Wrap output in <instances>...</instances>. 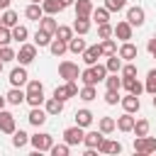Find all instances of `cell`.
Instances as JSON below:
<instances>
[{
  "label": "cell",
  "instance_id": "6da1fadb",
  "mask_svg": "<svg viewBox=\"0 0 156 156\" xmlns=\"http://www.w3.org/2000/svg\"><path fill=\"white\" fill-rule=\"evenodd\" d=\"M27 100L24 102H29L32 107H39V105H44V85H41V80H27Z\"/></svg>",
  "mask_w": 156,
  "mask_h": 156
},
{
  "label": "cell",
  "instance_id": "7a4b0ae2",
  "mask_svg": "<svg viewBox=\"0 0 156 156\" xmlns=\"http://www.w3.org/2000/svg\"><path fill=\"white\" fill-rule=\"evenodd\" d=\"M29 144L34 146V151H51L54 146V136L46 132H37L34 136H29Z\"/></svg>",
  "mask_w": 156,
  "mask_h": 156
},
{
  "label": "cell",
  "instance_id": "3957f363",
  "mask_svg": "<svg viewBox=\"0 0 156 156\" xmlns=\"http://www.w3.org/2000/svg\"><path fill=\"white\" fill-rule=\"evenodd\" d=\"M156 151V139L154 136H136L134 139V154H141V156H146V154H154Z\"/></svg>",
  "mask_w": 156,
  "mask_h": 156
},
{
  "label": "cell",
  "instance_id": "277c9868",
  "mask_svg": "<svg viewBox=\"0 0 156 156\" xmlns=\"http://www.w3.org/2000/svg\"><path fill=\"white\" fill-rule=\"evenodd\" d=\"M37 58V44H20V51H17V61L22 66H29L32 61Z\"/></svg>",
  "mask_w": 156,
  "mask_h": 156
},
{
  "label": "cell",
  "instance_id": "5b68a950",
  "mask_svg": "<svg viewBox=\"0 0 156 156\" xmlns=\"http://www.w3.org/2000/svg\"><path fill=\"white\" fill-rule=\"evenodd\" d=\"M83 136H85V129H83V127H78V124H73V127L63 129V141H66V144H71V146L83 144Z\"/></svg>",
  "mask_w": 156,
  "mask_h": 156
},
{
  "label": "cell",
  "instance_id": "8992f818",
  "mask_svg": "<svg viewBox=\"0 0 156 156\" xmlns=\"http://www.w3.org/2000/svg\"><path fill=\"white\" fill-rule=\"evenodd\" d=\"M58 76H61L63 80H76V78L80 76L78 63H73V61H61V63H58Z\"/></svg>",
  "mask_w": 156,
  "mask_h": 156
},
{
  "label": "cell",
  "instance_id": "52a82bcc",
  "mask_svg": "<svg viewBox=\"0 0 156 156\" xmlns=\"http://www.w3.org/2000/svg\"><path fill=\"white\" fill-rule=\"evenodd\" d=\"M127 22H129L132 27H141V24L146 22V12H144V7H139V5L129 7V10H127Z\"/></svg>",
  "mask_w": 156,
  "mask_h": 156
},
{
  "label": "cell",
  "instance_id": "ba28073f",
  "mask_svg": "<svg viewBox=\"0 0 156 156\" xmlns=\"http://www.w3.org/2000/svg\"><path fill=\"white\" fill-rule=\"evenodd\" d=\"M27 80H29V76H27V68L20 63L17 68H12L10 71V85H15V88H22V85H27Z\"/></svg>",
  "mask_w": 156,
  "mask_h": 156
},
{
  "label": "cell",
  "instance_id": "9c48e42d",
  "mask_svg": "<svg viewBox=\"0 0 156 156\" xmlns=\"http://www.w3.org/2000/svg\"><path fill=\"white\" fill-rule=\"evenodd\" d=\"M15 129H17V124H15V115L7 112V110H0V132H2V134H12Z\"/></svg>",
  "mask_w": 156,
  "mask_h": 156
},
{
  "label": "cell",
  "instance_id": "30bf717a",
  "mask_svg": "<svg viewBox=\"0 0 156 156\" xmlns=\"http://www.w3.org/2000/svg\"><path fill=\"white\" fill-rule=\"evenodd\" d=\"M122 88L127 93H134V95H141L144 93V83H139L136 76H122Z\"/></svg>",
  "mask_w": 156,
  "mask_h": 156
},
{
  "label": "cell",
  "instance_id": "8fae6325",
  "mask_svg": "<svg viewBox=\"0 0 156 156\" xmlns=\"http://www.w3.org/2000/svg\"><path fill=\"white\" fill-rule=\"evenodd\" d=\"M119 105H122V110L124 112H139V107H141V100H139V95H134V93H129V95H124L122 100H119Z\"/></svg>",
  "mask_w": 156,
  "mask_h": 156
},
{
  "label": "cell",
  "instance_id": "7c38bea8",
  "mask_svg": "<svg viewBox=\"0 0 156 156\" xmlns=\"http://www.w3.org/2000/svg\"><path fill=\"white\" fill-rule=\"evenodd\" d=\"M46 117H49V112H46V110H41V105H39V107H32V110H29V115H27V119H29V124H32V127H41V124L46 122Z\"/></svg>",
  "mask_w": 156,
  "mask_h": 156
},
{
  "label": "cell",
  "instance_id": "4fadbf2b",
  "mask_svg": "<svg viewBox=\"0 0 156 156\" xmlns=\"http://www.w3.org/2000/svg\"><path fill=\"white\" fill-rule=\"evenodd\" d=\"M117 54L122 56V61H134L139 56V49L132 44V41H122V46L117 49Z\"/></svg>",
  "mask_w": 156,
  "mask_h": 156
},
{
  "label": "cell",
  "instance_id": "5bb4252c",
  "mask_svg": "<svg viewBox=\"0 0 156 156\" xmlns=\"http://www.w3.org/2000/svg\"><path fill=\"white\" fill-rule=\"evenodd\" d=\"M100 56H102L100 44H95V46H85V51H83V61H85V66H95Z\"/></svg>",
  "mask_w": 156,
  "mask_h": 156
},
{
  "label": "cell",
  "instance_id": "9a60e30c",
  "mask_svg": "<svg viewBox=\"0 0 156 156\" xmlns=\"http://www.w3.org/2000/svg\"><path fill=\"white\" fill-rule=\"evenodd\" d=\"M132 32H134V27H132L127 20L117 22V27H115V37L122 39V41H129V39H132Z\"/></svg>",
  "mask_w": 156,
  "mask_h": 156
},
{
  "label": "cell",
  "instance_id": "2e32d148",
  "mask_svg": "<svg viewBox=\"0 0 156 156\" xmlns=\"http://www.w3.org/2000/svg\"><path fill=\"white\" fill-rule=\"evenodd\" d=\"M5 100H7L10 105H15V107H17V105H22V102L27 100V93H24L22 88H15V85H12V88L7 90V95H5Z\"/></svg>",
  "mask_w": 156,
  "mask_h": 156
},
{
  "label": "cell",
  "instance_id": "e0dca14e",
  "mask_svg": "<svg viewBox=\"0 0 156 156\" xmlns=\"http://www.w3.org/2000/svg\"><path fill=\"white\" fill-rule=\"evenodd\" d=\"M44 110L49 112V117H56V115H61L63 112V100H58V98H49V100H44Z\"/></svg>",
  "mask_w": 156,
  "mask_h": 156
},
{
  "label": "cell",
  "instance_id": "ac0fdd59",
  "mask_svg": "<svg viewBox=\"0 0 156 156\" xmlns=\"http://www.w3.org/2000/svg\"><path fill=\"white\" fill-rule=\"evenodd\" d=\"M102 139H105V134L98 129V132H85V136H83V144H85V149H98L100 144H102Z\"/></svg>",
  "mask_w": 156,
  "mask_h": 156
},
{
  "label": "cell",
  "instance_id": "d6986e66",
  "mask_svg": "<svg viewBox=\"0 0 156 156\" xmlns=\"http://www.w3.org/2000/svg\"><path fill=\"white\" fill-rule=\"evenodd\" d=\"M24 17H27V20H32V22H39V20L44 17L41 2H29V5L24 7Z\"/></svg>",
  "mask_w": 156,
  "mask_h": 156
},
{
  "label": "cell",
  "instance_id": "ffe728a7",
  "mask_svg": "<svg viewBox=\"0 0 156 156\" xmlns=\"http://www.w3.org/2000/svg\"><path fill=\"white\" fill-rule=\"evenodd\" d=\"M76 124H78V127H83V129H88V127L93 124V112H90L88 107L76 110Z\"/></svg>",
  "mask_w": 156,
  "mask_h": 156
},
{
  "label": "cell",
  "instance_id": "44dd1931",
  "mask_svg": "<svg viewBox=\"0 0 156 156\" xmlns=\"http://www.w3.org/2000/svg\"><path fill=\"white\" fill-rule=\"evenodd\" d=\"M98 151L100 154H122V144L119 141H115V139H102V144L98 146Z\"/></svg>",
  "mask_w": 156,
  "mask_h": 156
},
{
  "label": "cell",
  "instance_id": "7402d4cb",
  "mask_svg": "<svg viewBox=\"0 0 156 156\" xmlns=\"http://www.w3.org/2000/svg\"><path fill=\"white\" fill-rule=\"evenodd\" d=\"M73 10H76V17H90L95 7H93V2H90V0H76Z\"/></svg>",
  "mask_w": 156,
  "mask_h": 156
},
{
  "label": "cell",
  "instance_id": "603a6c76",
  "mask_svg": "<svg viewBox=\"0 0 156 156\" xmlns=\"http://www.w3.org/2000/svg\"><path fill=\"white\" fill-rule=\"evenodd\" d=\"M134 117H132V112H124L122 117H117V129L119 132H134Z\"/></svg>",
  "mask_w": 156,
  "mask_h": 156
},
{
  "label": "cell",
  "instance_id": "cb8c5ba5",
  "mask_svg": "<svg viewBox=\"0 0 156 156\" xmlns=\"http://www.w3.org/2000/svg\"><path fill=\"white\" fill-rule=\"evenodd\" d=\"M39 29H44V32H49V34H56L58 22L54 20V15H44V17L39 20Z\"/></svg>",
  "mask_w": 156,
  "mask_h": 156
},
{
  "label": "cell",
  "instance_id": "d4e9b609",
  "mask_svg": "<svg viewBox=\"0 0 156 156\" xmlns=\"http://www.w3.org/2000/svg\"><path fill=\"white\" fill-rule=\"evenodd\" d=\"M80 80H83V85H98L100 83V78H98V73H95L93 66H88V68L80 71Z\"/></svg>",
  "mask_w": 156,
  "mask_h": 156
},
{
  "label": "cell",
  "instance_id": "484cf974",
  "mask_svg": "<svg viewBox=\"0 0 156 156\" xmlns=\"http://www.w3.org/2000/svg\"><path fill=\"white\" fill-rule=\"evenodd\" d=\"M73 32L76 34H88L90 32V17H76V22H73Z\"/></svg>",
  "mask_w": 156,
  "mask_h": 156
},
{
  "label": "cell",
  "instance_id": "4316f807",
  "mask_svg": "<svg viewBox=\"0 0 156 156\" xmlns=\"http://www.w3.org/2000/svg\"><path fill=\"white\" fill-rule=\"evenodd\" d=\"M49 51H51L54 56H63V54L68 51V41H63V39H51Z\"/></svg>",
  "mask_w": 156,
  "mask_h": 156
},
{
  "label": "cell",
  "instance_id": "83f0119b",
  "mask_svg": "<svg viewBox=\"0 0 156 156\" xmlns=\"http://www.w3.org/2000/svg\"><path fill=\"white\" fill-rule=\"evenodd\" d=\"M98 129H100L102 134H112V132L117 129V119H112V117H100Z\"/></svg>",
  "mask_w": 156,
  "mask_h": 156
},
{
  "label": "cell",
  "instance_id": "f1b7e54d",
  "mask_svg": "<svg viewBox=\"0 0 156 156\" xmlns=\"http://www.w3.org/2000/svg\"><path fill=\"white\" fill-rule=\"evenodd\" d=\"M27 144H29V134L22 132V129H15V132H12V146H15V149H22V146H27Z\"/></svg>",
  "mask_w": 156,
  "mask_h": 156
},
{
  "label": "cell",
  "instance_id": "f546056e",
  "mask_svg": "<svg viewBox=\"0 0 156 156\" xmlns=\"http://www.w3.org/2000/svg\"><path fill=\"white\" fill-rule=\"evenodd\" d=\"M27 37H29V29H27L24 24H15V27H12V41L24 44V41H27Z\"/></svg>",
  "mask_w": 156,
  "mask_h": 156
},
{
  "label": "cell",
  "instance_id": "4dcf8cb0",
  "mask_svg": "<svg viewBox=\"0 0 156 156\" xmlns=\"http://www.w3.org/2000/svg\"><path fill=\"white\" fill-rule=\"evenodd\" d=\"M105 66H107V71H110V73H119V71H122V56H119V54L107 56Z\"/></svg>",
  "mask_w": 156,
  "mask_h": 156
},
{
  "label": "cell",
  "instance_id": "1f68e13d",
  "mask_svg": "<svg viewBox=\"0 0 156 156\" xmlns=\"http://www.w3.org/2000/svg\"><path fill=\"white\" fill-rule=\"evenodd\" d=\"M41 10H44V15H58L63 7L58 0H41Z\"/></svg>",
  "mask_w": 156,
  "mask_h": 156
},
{
  "label": "cell",
  "instance_id": "d6a6232c",
  "mask_svg": "<svg viewBox=\"0 0 156 156\" xmlns=\"http://www.w3.org/2000/svg\"><path fill=\"white\" fill-rule=\"evenodd\" d=\"M90 20H95L98 24H105V22H110V10L107 7H95L93 15H90Z\"/></svg>",
  "mask_w": 156,
  "mask_h": 156
},
{
  "label": "cell",
  "instance_id": "836d02e7",
  "mask_svg": "<svg viewBox=\"0 0 156 156\" xmlns=\"http://www.w3.org/2000/svg\"><path fill=\"white\" fill-rule=\"evenodd\" d=\"M100 49H102V56H112L117 54V41L110 37V39H100Z\"/></svg>",
  "mask_w": 156,
  "mask_h": 156
},
{
  "label": "cell",
  "instance_id": "e575fe53",
  "mask_svg": "<svg viewBox=\"0 0 156 156\" xmlns=\"http://www.w3.org/2000/svg\"><path fill=\"white\" fill-rule=\"evenodd\" d=\"M0 61L7 63V61H17V51L10 46V44H2L0 46Z\"/></svg>",
  "mask_w": 156,
  "mask_h": 156
},
{
  "label": "cell",
  "instance_id": "d590c367",
  "mask_svg": "<svg viewBox=\"0 0 156 156\" xmlns=\"http://www.w3.org/2000/svg\"><path fill=\"white\" fill-rule=\"evenodd\" d=\"M51 37H54V34H49V32H44V29H37V32H34V44H37V46H49V44H51Z\"/></svg>",
  "mask_w": 156,
  "mask_h": 156
},
{
  "label": "cell",
  "instance_id": "8d00e7d4",
  "mask_svg": "<svg viewBox=\"0 0 156 156\" xmlns=\"http://www.w3.org/2000/svg\"><path fill=\"white\" fill-rule=\"evenodd\" d=\"M78 98H80L83 102H90V100H95V98H98V90H95V85H83V88H80V93H78Z\"/></svg>",
  "mask_w": 156,
  "mask_h": 156
},
{
  "label": "cell",
  "instance_id": "74e56055",
  "mask_svg": "<svg viewBox=\"0 0 156 156\" xmlns=\"http://www.w3.org/2000/svg\"><path fill=\"white\" fill-rule=\"evenodd\" d=\"M68 51H71V54H83V51H85V39L73 37V39L68 41Z\"/></svg>",
  "mask_w": 156,
  "mask_h": 156
},
{
  "label": "cell",
  "instance_id": "f35d334b",
  "mask_svg": "<svg viewBox=\"0 0 156 156\" xmlns=\"http://www.w3.org/2000/svg\"><path fill=\"white\" fill-rule=\"evenodd\" d=\"M149 129H151L149 119H144V117H141V119H136V122H134V134H136V136H146V134H149Z\"/></svg>",
  "mask_w": 156,
  "mask_h": 156
},
{
  "label": "cell",
  "instance_id": "ab89813d",
  "mask_svg": "<svg viewBox=\"0 0 156 156\" xmlns=\"http://www.w3.org/2000/svg\"><path fill=\"white\" fill-rule=\"evenodd\" d=\"M144 90H146V93H151V95H156V68H151V71L146 73V83H144Z\"/></svg>",
  "mask_w": 156,
  "mask_h": 156
},
{
  "label": "cell",
  "instance_id": "60d3db41",
  "mask_svg": "<svg viewBox=\"0 0 156 156\" xmlns=\"http://www.w3.org/2000/svg\"><path fill=\"white\" fill-rule=\"evenodd\" d=\"M56 39H63V41H71L73 39V27H66V24H58V29H56V34H54Z\"/></svg>",
  "mask_w": 156,
  "mask_h": 156
},
{
  "label": "cell",
  "instance_id": "b9f144b4",
  "mask_svg": "<svg viewBox=\"0 0 156 156\" xmlns=\"http://www.w3.org/2000/svg\"><path fill=\"white\" fill-rule=\"evenodd\" d=\"M110 37H115V27H112L110 22L98 24V39H110Z\"/></svg>",
  "mask_w": 156,
  "mask_h": 156
},
{
  "label": "cell",
  "instance_id": "7bdbcfd3",
  "mask_svg": "<svg viewBox=\"0 0 156 156\" xmlns=\"http://www.w3.org/2000/svg\"><path fill=\"white\" fill-rule=\"evenodd\" d=\"M105 85H107V90H119V88H122V78H119L117 73H107Z\"/></svg>",
  "mask_w": 156,
  "mask_h": 156
},
{
  "label": "cell",
  "instance_id": "ee69618b",
  "mask_svg": "<svg viewBox=\"0 0 156 156\" xmlns=\"http://www.w3.org/2000/svg\"><path fill=\"white\" fill-rule=\"evenodd\" d=\"M17 20H20V17H17V12H15V10H10V7L2 12V24H5V27H15V24H17Z\"/></svg>",
  "mask_w": 156,
  "mask_h": 156
},
{
  "label": "cell",
  "instance_id": "f6af8a7d",
  "mask_svg": "<svg viewBox=\"0 0 156 156\" xmlns=\"http://www.w3.org/2000/svg\"><path fill=\"white\" fill-rule=\"evenodd\" d=\"M105 7H107L110 12H119V10L127 7V0H105Z\"/></svg>",
  "mask_w": 156,
  "mask_h": 156
},
{
  "label": "cell",
  "instance_id": "bcb514c9",
  "mask_svg": "<svg viewBox=\"0 0 156 156\" xmlns=\"http://www.w3.org/2000/svg\"><path fill=\"white\" fill-rule=\"evenodd\" d=\"M68 151H71V144H66V141L51 146V154H54V156H68Z\"/></svg>",
  "mask_w": 156,
  "mask_h": 156
},
{
  "label": "cell",
  "instance_id": "7dc6e473",
  "mask_svg": "<svg viewBox=\"0 0 156 156\" xmlns=\"http://www.w3.org/2000/svg\"><path fill=\"white\" fill-rule=\"evenodd\" d=\"M54 98H58V100H63V102H66V100L71 98L68 85H56V88H54Z\"/></svg>",
  "mask_w": 156,
  "mask_h": 156
},
{
  "label": "cell",
  "instance_id": "c3c4849f",
  "mask_svg": "<svg viewBox=\"0 0 156 156\" xmlns=\"http://www.w3.org/2000/svg\"><path fill=\"white\" fill-rule=\"evenodd\" d=\"M12 41V27H0V44H10Z\"/></svg>",
  "mask_w": 156,
  "mask_h": 156
},
{
  "label": "cell",
  "instance_id": "681fc988",
  "mask_svg": "<svg viewBox=\"0 0 156 156\" xmlns=\"http://www.w3.org/2000/svg\"><path fill=\"white\" fill-rule=\"evenodd\" d=\"M119 100H122V98H119V90H107V93H105V102H107V105H117Z\"/></svg>",
  "mask_w": 156,
  "mask_h": 156
},
{
  "label": "cell",
  "instance_id": "f907efd6",
  "mask_svg": "<svg viewBox=\"0 0 156 156\" xmlns=\"http://www.w3.org/2000/svg\"><path fill=\"white\" fill-rule=\"evenodd\" d=\"M122 76H136V66L132 63V61H127L124 66H122V71H119Z\"/></svg>",
  "mask_w": 156,
  "mask_h": 156
},
{
  "label": "cell",
  "instance_id": "816d5d0a",
  "mask_svg": "<svg viewBox=\"0 0 156 156\" xmlns=\"http://www.w3.org/2000/svg\"><path fill=\"white\" fill-rule=\"evenodd\" d=\"M66 85H68L71 98H78V93H80V90H78V83H76V80H66Z\"/></svg>",
  "mask_w": 156,
  "mask_h": 156
},
{
  "label": "cell",
  "instance_id": "f5cc1de1",
  "mask_svg": "<svg viewBox=\"0 0 156 156\" xmlns=\"http://www.w3.org/2000/svg\"><path fill=\"white\" fill-rule=\"evenodd\" d=\"M146 49H149V54H154V51H156V37H151V39H149Z\"/></svg>",
  "mask_w": 156,
  "mask_h": 156
},
{
  "label": "cell",
  "instance_id": "db71d44e",
  "mask_svg": "<svg viewBox=\"0 0 156 156\" xmlns=\"http://www.w3.org/2000/svg\"><path fill=\"white\" fill-rule=\"evenodd\" d=\"M58 2H61V7H63V10H66V7H73V5H76V0H58Z\"/></svg>",
  "mask_w": 156,
  "mask_h": 156
},
{
  "label": "cell",
  "instance_id": "11a10c76",
  "mask_svg": "<svg viewBox=\"0 0 156 156\" xmlns=\"http://www.w3.org/2000/svg\"><path fill=\"white\" fill-rule=\"evenodd\" d=\"M10 7V0H0V10H7Z\"/></svg>",
  "mask_w": 156,
  "mask_h": 156
},
{
  "label": "cell",
  "instance_id": "9f6ffc18",
  "mask_svg": "<svg viewBox=\"0 0 156 156\" xmlns=\"http://www.w3.org/2000/svg\"><path fill=\"white\" fill-rule=\"evenodd\" d=\"M5 102H7V100H5V95H0V110H5Z\"/></svg>",
  "mask_w": 156,
  "mask_h": 156
},
{
  "label": "cell",
  "instance_id": "6f0895ef",
  "mask_svg": "<svg viewBox=\"0 0 156 156\" xmlns=\"http://www.w3.org/2000/svg\"><path fill=\"white\" fill-rule=\"evenodd\" d=\"M151 105H154V107H156V95H154V100H151Z\"/></svg>",
  "mask_w": 156,
  "mask_h": 156
},
{
  "label": "cell",
  "instance_id": "680465c9",
  "mask_svg": "<svg viewBox=\"0 0 156 156\" xmlns=\"http://www.w3.org/2000/svg\"><path fill=\"white\" fill-rule=\"evenodd\" d=\"M29 2H41V0H29Z\"/></svg>",
  "mask_w": 156,
  "mask_h": 156
},
{
  "label": "cell",
  "instance_id": "91938a15",
  "mask_svg": "<svg viewBox=\"0 0 156 156\" xmlns=\"http://www.w3.org/2000/svg\"><path fill=\"white\" fill-rule=\"evenodd\" d=\"M0 73H2V61H0Z\"/></svg>",
  "mask_w": 156,
  "mask_h": 156
},
{
  "label": "cell",
  "instance_id": "94428289",
  "mask_svg": "<svg viewBox=\"0 0 156 156\" xmlns=\"http://www.w3.org/2000/svg\"><path fill=\"white\" fill-rule=\"evenodd\" d=\"M151 56H154V58H156V51H154V54H151Z\"/></svg>",
  "mask_w": 156,
  "mask_h": 156
},
{
  "label": "cell",
  "instance_id": "6125c7cd",
  "mask_svg": "<svg viewBox=\"0 0 156 156\" xmlns=\"http://www.w3.org/2000/svg\"><path fill=\"white\" fill-rule=\"evenodd\" d=\"M0 27H2V17H0Z\"/></svg>",
  "mask_w": 156,
  "mask_h": 156
},
{
  "label": "cell",
  "instance_id": "be15d7a7",
  "mask_svg": "<svg viewBox=\"0 0 156 156\" xmlns=\"http://www.w3.org/2000/svg\"><path fill=\"white\" fill-rule=\"evenodd\" d=\"M0 46H2V44H0Z\"/></svg>",
  "mask_w": 156,
  "mask_h": 156
}]
</instances>
